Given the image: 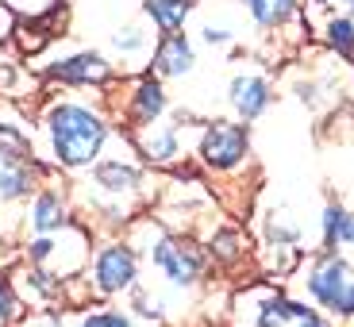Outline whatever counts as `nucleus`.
I'll use <instances>...</instances> for the list:
<instances>
[{
    "label": "nucleus",
    "instance_id": "15",
    "mask_svg": "<svg viewBox=\"0 0 354 327\" xmlns=\"http://www.w3.org/2000/svg\"><path fill=\"white\" fill-rule=\"evenodd\" d=\"M201 247H204V254H208V265H216L223 274H235V270H243V265L254 258L247 231L231 220H216V216L208 220V227H204Z\"/></svg>",
    "mask_w": 354,
    "mask_h": 327
},
{
    "label": "nucleus",
    "instance_id": "34",
    "mask_svg": "<svg viewBox=\"0 0 354 327\" xmlns=\"http://www.w3.org/2000/svg\"><path fill=\"white\" fill-rule=\"evenodd\" d=\"M131 327H147V324H135V319H131Z\"/></svg>",
    "mask_w": 354,
    "mask_h": 327
},
{
    "label": "nucleus",
    "instance_id": "6",
    "mask_svg": "<svg viewBox=\"0 0 354 327\" xmlns=\"http://www.w3.org/2000/svg\"><path fill=\"white\" fill-rule=\"evenodd\" d=\"M193 162L208 177H223V181H239L250 166H254V139L250 127L231 120V115H212L201 120L193 142Z\"/></svg>",
    "mask_w": 354,
    "mask_h": 327
},
{
    "label": "nucleus",
    "instance_id": "32",
    "mask_svg": "<svg viewBox=\"0 0 354 327\" xmlns=\"http://www.w3.org/2000/svg\"><path fill=\"white\" fill-rule=\"evenodd\" d=\"M308 4H316V8H328V12H331V8L339 4V0H308Z\"/></svg>",
    "mask_w": 354,
    "mask_h": 327
},
{
    "label": "nucleus",
    "instance_id": "5",
    "mask_svg": "<svg viewBox=\"0 0 354 327\" xmlns=\"http://www.w3.org/2000/svg\"><path fill=\"white\" fill-rule=\"evenodd\" d=\"M289 285L339 327H354V258L335 250H312Z\"/></svg>",
    "mask_w": 354,
    "mask_h": 327
},
{
    "label": "nucleus",
    "instance_id": "8",
    "mask_svg": "<svg viewBox=\"0 0 354 327\" xmlns=\"http://www.w3.org/2000/svg\"><path fill=\"white\" fill-rule=\"evenodd\" d=\"M81 277H85L88 292H93V301L115 304L142 281V258L127 243V235H97L88 270Z\"/></svg>",
    "mask_w": 354,
    "mask_h": 327
},
{
    "label": "nucleus",
    "instance_id": "21",
    "mask_svg": "<svg viewBox=\"0 0 354 327\" xmlns=\"http://www.w3.org/2000/svg\"><path fill=\"white\" fill-rule=\"evenodd\" d=\"M258 243H270V247H297L304 250V223L292 216L289 204H270L258 212Z\"/></svg>",
    "mask_w": 354,
    "mask_h": 327
},
{
    "label": "nucleus",
    "instance_id": "2",
    "mask_svg": "<svg viewBox=\"0 0 354 327\" xmlns=\"http://www.w3.org/2000/svg\"><path fill=\"white\" fill-rule=\"evenodd\" d=\"M35 154L43 166H50L62 177L85 174L108 142L115 139V120L108 108L104 93L97 97H81V93H54L35 120Z\"/></svg>",
    "mask_w": 354,
    "mask_h": 327
},
{
    "label": "nucleus",
    "instance_id": "17",
    "mask_svg": "<svg viewBox=\"0 0 354 327\" xmlns=\"http://www.w3.org/2000/svg\"><path fill=\"white\" fill-rule=\"evenodd\" d=\"M12 285H16L19 301L27 304V312H46V308H58L66 312V281L62 277L46 274V270H39V265H27V262H16L8 270Z\"/></svg>",
    "mask_w": 354,
    "mask_h": 327
},
{
    "label": "nucleus",
    "instance_id": "10",
    "mask_svg": "<svg viewBox=\"0 0 354 327\" xmlns=\"http://www.w3.org/2000/svg\"><path fill=\"white\" fill-rule=\"evenodd\" d=\"M108 108H112V120L115 127L124 135H135L142 131V127L158 124V120H166L169 112H174V100H169V88L166 81H158L151 70L147 73H135V77L124 81V93L115 97L112 88L104 93Z\"/></svg>",
    "mask_w": 354,
    "mask_h": 327
},
{
    "label": "nucleus",
    "instance_id": "26",
    "mask_svg": "<svg viewBox=\"0 0 354 327\" xmlns=\"http://www.w3.org/2000/svg\"><path fill=\"white\" fill-rule=\"evenodd\" d=\"M73 327H131V316H127L124 304L93 301L88 308H81L77 316H73Z\"/></svg>",
    "mask_w": 354,
    "mask_h": 327
},
{
    "label": "nucleus",
    "instance_id": "4",
    "mask_svg": "<svg viewBox=\"0 0 354 327\" xmlns=\"http://www.w3.org/2000/svg\"><path fill=\"white\" fill-rule=\"evenodd\" d=\"M223 327H339L331 316L297 297L285 285L270 281H247L231 292L227 301V324Z\"/></svg>",
    "mask_w": 354,
    "mask_h": 327
},
{
    "label": "nucleus",
    "instance_id": "9",
    "mask_svg": "<svg viewBox=\"0 0 354 327\" xmlns=\"http://www.w3.org/2000/svg\"><path fill=\"white\" fill-rule=\"evenodd\" d=\"M196 127H201V120H196L193 112H174V120H158V124L142 127V131L127 135V139H131L135 154L142 158L147 169L169 174V169L193 162Z\"/></svg>",
    "mask_w": 354,
    "mask_h": 327
},
{
    "label": "nucleus",
    "instance_id": "22",
    "mask_svg": "<svg viewBox=\"0 0 354 327\" xmlns=\"http://www.w3.org/2000/svg\"><path fill=\"white\" fill-rule=\"evenodd\" d=\"M196 4H201V0H139L142 19H147V27L154 31V39L181 35L189 27V19H193Z\"/></svg>",
    "mask_w": 354,
    "mask_h": 327
},
{
    "label": "nucleus",
    "instance_id": "25",
    "mask_svg": "<svg viewBox=\"0 0 354 327\" xmlns=\"http://www.w3.org/2000/svg\"><path fill=\"white\" fill-rule=\"evenodd\" d=\"M0 151L19 154V158H39L35 154V131H27L19 115H8L0 108Z\"/></svg>",
    "mask_w": 354,
    "mask_h": 327
},
{
    "label": "nucleus",
    "instance_id": "33",
    "mask_svg": "<svg viewBox=\"0 0 354 327\" xmlns=\"http://www.w3.org/2000/svg\"><path fill=\"white\" fill-rule=\"evenodd\" d=\"M339 4H343V12H346V16H354V0H339Z\"/></svg>",
    "mask_w": 354,
    "mask_h": 327
},
{
    "label": "nucleus",
    "instance_id": "31",
    "mask_svg": "<svg viewBox=\"0 0 354 327\" xmlns=\"http://www.w3.org/2000/svg\"><path fill=\"white\" fill-rule=\"evenodd\" d=\"M12 31H16V12L8 4H0V43H8Z\"/></svg>",
    "mask_w": 354,
    "mask_h": 327
},
{
    "label": "nucleus",
    "instance_id": "12",
    "mask_svg": "<svg viewBox=\"0 0 354 327\" xmlns=\"http://www.w3.org/2000/svg\"><path fill=\"white\" fill-rule=\"evenodd\" d=\"M46 85H62V88H77V93H108L120 85V70L104 50L93 46H77V50H62L54 58L39 62Z\"/></svg>",
    "mask_w": 354,
    "mask_h": 327
},
{
    "label": "nucleus",
    "instance_id": "18",
    "mask_svg": "<svg viewBox=\"0 0 354 327\" xmlns=\"http://www.w3.org/2000/svg\"><path fill=\"white\" fill-rule=\"evenodd\" d=\"M108 50H112V62L120 70V77H135V73H147L151 66V50H154V31L147 27V19L139 24H120L108 39Z\"/></svg>",
    "mask_w": 354,
    "mask_h": 327
},
{
    "label": "nucleus",
    "instance_id": "30",
    "mask_svg": "<svg viewBox=\"0 0 354 327\" xmlns=\"http://www.w3.org/2000/svg\"><path fill=\"white\" fill-rule=\"evenodd\" d=\"M16 262H19V243H12L8 235L0 231V274H8Z\"/></svg>",
    "mask_w": 354,
    "mask_h": 327
},
{
    "label": "nucleus",
    "instance_id": "29",
    "mask_svg": "<svg viewBox=\"0 0 354 327\" xmlns=\"http://www.w3.org/2000/svg\"><path fill=\"white\" fill-rule=\"evenodd\" d=\"M16 327H73V324H70V316H66V312L46 308V312H27Z\"/></svg>",
    "mask_w": 354,
    "mask_h": 327
},
{
    "label": "nucleus",
    "instance_id": "3",
    "mask_svg": "<svg viewBox=\"0 0 354 327\" xmlns=\"http://www.w3.org/2000/svg\"><path fill=\"white\" fill-rule=\"evenodd\" d=\"M127 243L139 250L142 274H151L162 292H196L208 281V254H204L201 239L189 231H174L158 220L154 212H142L139 220L127 223Z\"/></svg>",
    "mask_w": 354,
    "mask_h": 327
},
{
    "label": "nucleus",
    "instance_id": "20",
    "mask_svg": "<svg viewBox=\"0 0 354 327\" xmlns=\"http://www.w3.org/2000/svg\"><path fill=\"white\" fill-rule=\"evenodd\" d=\"M235 4L250 19V27H258L266 35H281L292 24H308L304 0H235Z\"/></svg>",
    "mask_w": 354,
    "mask_h": 327
},
{
    "label": "nucleus",
    "instance_id": "7",
    "mask_svg": "<svg viewBox=\"0 0 354 327\" xmlns=\"http://www.w3.org/2000/svg\"><path fill=\"white\" fill-rule=\"evenodd\" d=\"M93 247H97V231L77 220L62 231H50V235H27L19 243V262L39 265V270L62 277V281H73L88 270Z\"/></svg>",
    "mask_w": 354,
    "mask_h": 327
},
{
    "label": "nucleus",
    "instance_id": "1",
    "mask_svg": "<svg viewBox=\"0 0 354 327\" xmlns=\"http://www.w3.org/2000/svg\"><path fill=\"white\" fill-rule=\"evenodd\" d=\"M151 174L154 169L142 166L131 139L124 131H115L108 151L85 174L70 177V196L73 208H77V220L88 223L97 235H124L127 223L139 220L147 208H154Z\"/></svg>",
    "mask_w": 354,
    "mask_h": 327
},
{
    "label": "nucleus",
    "instance_id": "19",
    "mask_svg": "<svg viewBox=\"0 0 354 327\" xmlns=\"http://www.w3.org/2000/svg\"><path fill=\"white\" fill-rule=\"evenodd\" d=\"M147 70L154 73L158 81H181L196 70V43L181 31V35H162L154 39L151 50V66Z\"/></svg>",
    "mask_w": 354,
    "mask_h": 327
},
{
    "label": "nucleus",
    "instance_id": "16",
    "mask_svg": "<svg viewBox=\"0 0 354 327\" xmlns=\"http://www.w3.org/2000/svg\"><path fill=\"white\" fill-rule=\"evenodd\" d=\"M193 16H196V39H201L204 46H216V50L239 43L247 24H250L235 0H216V4L208 0V4H196Z\"/></svg>",
    "mask_w": 354,
    "mask_h": 327
},
{
    "label": "nucleus",
    "instance_id": "11",
    "mask_svg": "<svg viewBox=\"0 0 354 327\" xmlns=\"http://www.w3.org/2000/svg\"><path fill=\"white\" fill-rule=\"evenodd\" d=\"M50 177H58V174H54L50 166H43L39 158H19V154L0 151V231H4L12 243L24 239V227H19L24 204L31 200Z\"/></svg>",
    "mask_w": 354,
    "mask_h": 327
},
{
    "label": "nucleus",
    "instance_id": "28",
    "mask_svg": "<svg viewBox=\"0 0 354 327\" xmlns=\"http://www.w3.org/2000/svg\"><path fill=\"white\" fill-rule=\"evenodd\" d=\"M335 254L354 258V204H346V208H343V223H339V235H335Z\"/></svg>",
    "mask_w": 354,
    "mask_h": 327
},
{
    "label": "nucleus",
    "instance_id": "27",
    "mask_svg": "<svg viewBox=\"0 0 354 327\" xmlns=\"http://www.w3.org/2000/svg\"><path fill=\"white\" fill-rule=\"evenodd\" d=\"M24 316H27V304L19 301V292H16V285H12V277L0 274V327H16Z\"/></svg>",
    "mask_w": 354,
    "mask_h": 327
},
{
    "label": "nucleus",
    "instance_id": "24",
    "mask_svg": "<svg viewBox=\"0 0 354 327\" xmlns=\"http://www.w3.org/2000/svg\"><path fill=\"white\" fill-rule=\"evenodd\" d=\"M319 39H324L328 54H335L339 62H354V16H346L343 8L324 16V24H319Z\"/></svg>",
    "mask_w": 354,
    "mask_h": 327
},
{
    "label": "nucleus",
    "instance_id": "14",
    "mask_svg": "<svg viewBox=\"0 0 354 327\" xmlns=\"http://www.w3.org/2000/svg\"><path fill=\"white\" fill-rule=\"evenodd\" d=\"M274 81L266 77L262 70H235L227 77V108H231V120L239 124H254L262 120L270 108H274Z\"/></svg>",
    "mask_w": 354,
    "mask_h": 327
},
{
    "label": "nucleus",
    "instance_id": "23",
    "mask_svg": "<svg viewBox=\"0 0 354 327\" xmlns=\"http://www.w3.org/2000/svg\"><path fill=\"white\" fill-rule=\"evenodd\" d=\"M124 308L135 324H147V327H162L169 319V304H166V292L151 289L147 281H139L131 292L124 297Z\"/></svg>",
    "mask_w": 354,
    "mask_h": 327
},
{
    "label": "nucleus",
    "instance_id": "13",
    "mask_svg": "<svg viewBox=\"0 0 354 327\" xmlns=\"http://www.w3.org/2000/svg\"><path fill=\"white\" fill-rule=\"evenodd\" d=\"M70 223H77V208H73V196H70V181L58 174L24 204L19 227H24V239H27V235H50V231H62V227H70Z\"/></svg>",
    "mask_w": 354,
    "mask_h": 327
}]
</instances>
